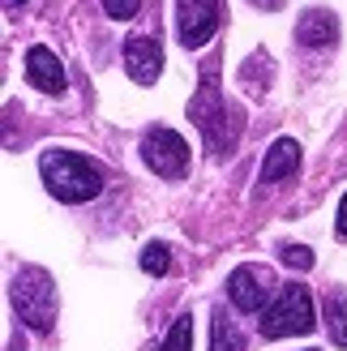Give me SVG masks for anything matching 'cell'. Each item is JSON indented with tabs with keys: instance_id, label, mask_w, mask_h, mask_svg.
Wrapping results in <instances>:
<instances>
[{
	"instance_id": "6da1fadb",
	"label": "cell",
	"mask_w": 347,
	"mask_h": 351,
	"mask_svg": "<svg viewBox=\"0 0 347 351\" xmlns=\"http://www.w3.org/2000/svg\"><path fill=\"white\" fill-rule=\"evenodd\" d=\"M39 176H43L47 193L56 202H64V206L91 202V197H99V193H103V171L91 159L73 154V150H43Z\"/></svg>"
},
{
	"instance_id": "7a4b0ae2",
	"label": "cell",
	"mask_w": 347,
	"mask_h": 351,
	"mask_svg": "<svg viewBox=\"0 0 347 351\" xmlns=\"http://www.w3.org/2000/svg\"><path fill=\"white\" fill-rule=\"evenodd\" d=\"M189 120H198V129H202V137H206V146H211L215 154L232 150V146H236V137H240V129H245V116H240V108L223 99L219 82H215V69L206 73L202 90L193 95V103H189Z\"/></svg>"
},
{
	"instance_id": "3957f363",
	"label": "cell",
	"mask_w": 347,
	"mask_h": 351,
	"mask_svg": "<svg viewBox=\"0 0 347 351\" xmlns=\"http://www.w3.org/2000/svg\"><path fill=\"white\" fill-rule=\"evenodd\" d=\"M9 295H13V308L22 313V322L30 330H39V335H43V330L56 326V283H51L47 270L22 266V270L13 274Z\"/></svg>"
},
{
	"instance_id": "277c9868",
	"label": "cell",
	"mask_w": 347,
	"mask_h": 351,
	"mask_svg": "<svg viewBox=\"0 0 347 351\" xmlns=\"http://www.w3.org/2000/svg\"><path fill=\"white\" fill-rule=\"evenodd\" d=\"M313 326H318V317H313V295H309V287H304V283H287V287H279L274 304L262 313V322H257L262 339L309 335Z\"/></svg>"
},
{
	"instance_id": "5b68a950",
	"label": "cell",
	"mask_w": 347,
	"mask_h": 351,
	"mask_svg": "<svg viewBox=\"0 0 347 351\" xmlns=\"http://www.w3.org/2000/svg\"><path fill=\"white\" fill-rule=\"evenodd\" d=\"M142 159H146L150 171H159L163 180H180V176L189 171V142H184L176 129L154 125L142 137Z\"/></svg>"
},
{
	"instance_id": "8992f818",
	"label": "cell",
	"mask_w": 347,
	"mask_h": 351,
	"mask_svg": "<svg viewBox=\"0 0 347 351\" xmlns=\"http://www.w3.org/2000/svg\"><path fill=\"white\" fill-rule=\"evenodd\" d=\"M270 287H274V274L266 266H236L228 274V295L240 313H266V300H270Z\"/></svg>"
},
{
	"instance_id": "52a82bcc",
	"label": "cell",
	"mask_w": 347,
	"mask_h": 351,
	"mask_svg": "<svg viewBox=\"0 0 347 351\" xmlns=\"http://www.w3.org/2000/svg\"><path fill=\"white\" fill-rule=\"evenodd\" d=\"M176 30L189 51L202 47L219 30V0H176Z\"/></svg>"
},
{
	"instance_id": "ba28073f",
	"label": "cell",
	"mask_w": 347,
	"mask_h": 351,
	"mask_svg": "<svg viewBox=\"0 0 347 351\" xmlns=\"http://www.w3.org/2000/svg\"><path fill=\"white\" fill-rule=\"evenodd\" d=\"M159 69H163V47H159V39L137 34V39L125 43V73L137 86H150L154 77H159Z\"/></svg>"
},
{
	"instance_id": "9c48e42d",
	"label": "cell",
	"mask_w": 347,
	"mask_h": 351,
	"mask_svg": "<svg viewBox=\"0 0 347 351\" xmlns=\"http://www.w3.org/2000/svg\"><path fill=\"white\" fill-rule=\"evenodd\" d=\"M26 77L39 86L43 95H60L64 90V64L56 60V51H47V47H30L26 51Z\"/></svg>"
},
{
	"instance_id": "30bf717a",
	"label": "cell",
	"mask_w": 347,
	"mask_h": 351,
	"mask_svg": "<svg viewBox=\"0 0 347 351\" xmlns=\"http://www.w3.org/2000/svg\"><path fill=\"white\" fill-rule=\"evenodd\" d=\"M339 39V17L326 9H309L296 22V43L300 47H331Z\"/></svg>"
},
{
	"instance_id": "8fae6325",
	"label": "cell",
	"mask_w": 347,
	"mask_h": 351,
	"mask_svg": "<svg viewBox=\"0 0 347 351\" xmlns=\"http://www.w3.org/2000/svg\"><path fill=\"white\" fill-rule=\"evenodd\" d=\"M296 167H300V142L279 137V142L266 150V159H262V184H279V180H287V176H296Z\"/></svg>"
},
{
	"instance_id": "7c38bea8",
	"label": "cell",
	"mask_w": 347,
	"mask_h": 351,
	"mask_svg": "<svg viewBox=\"0 0 347 351\" xmlns=\"http://www.w3.org/2000/svg\"><path fill=\"white\" fill-rule=\"evenodd\" d=\"M326 330H331L335 347H347V291L343 287L326 291Z\"/></svg>"
},
{
	"instance_id": "4fadbf2b",
	"label": "cell",
	"mask_w": 347,
	"mask_h": 351,
	"mask_svg": "<svg viewBox=\"0 0 347 351\" xmlns=\"http://www.w3.org/2000/svg\"><path fill=\"white\" fill-rule=\"evenodd\" d=\"M211 351H245V339H240V330H236V322L228 317V313H215Z\"/></svg>"
},
{
	"instance_id": "5bb4252c",
	"label": "cell",
	"mask_w": 347,
	"mask_h": 351,
	"mask_svg": "<svg viewBox=\"0 0 347 351\" xmlns=\"http://www.w3.org/2000/svg\"><path fill=\"white\" fill-rule=\"evenodd\" d=\"M159 351H193V317H189V313L171 322V330H167V339H163Z\"/></svg>"
},
{
	"instance_id": "9a60e30c",
	"label": "cell",
	"mask_w": 347,
	"mask_h": 351,
	"mask_svg": "<svg viewBox=\"0 0 347 351\" xmlns=\"http://www.w3.org/2000/svg\"><path fill=\"white\" fill-rule=\"evenodd\" d=\"M167 244H159V240H154V244H146V249H142V270L146 274H167Z\"/></svg>"
},
{
	"instance_id": "2e32d148",
	"label": "cell",
	"mask_w": 347,
	"mask_h": 351,
	"mask_svg": "<svg viewBox=\"0 0 347 351\" xmlns=\"http://www.w3.org/2000/svg\"><path fill=\"white\" fill-rule=\"evenodd\" d=\"M137 9H142V0H103V13L116 17V22H129V17H137Z\"/></svg>"
},
{
	"instance_id": "e0dca14e",
	"label": "cell",
	"mask_w": 347,
	"mask_h": 351,
	"mask_svg": "<svg viewBox=\"0 0 347 351\" xmlns=\"http://www.w3.org/2000/svg\"><path fill=\"white\" fill-rule=\"evenodd\" d=\"M279 257L287 261V266H296V270H309V266H313V253H309L304 244H283Z\"/></svg>"
},
{
	"instance_id": "ac0fdd59",
	"label": "cell",
	"mask_w": 347,
	"mask_h": 351,
	"mask_svg": "<svg viewBox=\"0 0 347 351\" xmlns=\"http://www.w3.org/2000/svg\"><path fill=\"white\" fill-rule=\"evenodd\" d=\"M339 236L347 240V193H343V202H339Z\"/></svg>"
},
{
	"instance_id": "d6986e66",
	"label": "cell",
	"mask_w": 347,
	"mask_h": 351,
	"mask_svg": "<svg viewBox=\"0 0 347 351\" xmlns=\"http://www.w3.org/2000/svg\"><path fill=\"white\" fill-rule=\"evenodd\" d=\"M5 5H9V9H17V5H22V0H5Z\"/></svg>"
}]
</instances>
